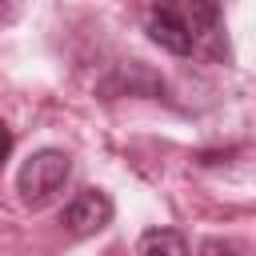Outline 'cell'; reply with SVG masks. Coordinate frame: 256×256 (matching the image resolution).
Instances as JSON below:
<instances>
[{
	"instance_id": "8",
	"label": "cell",
	"mask_w": 256,
	"mask_h": 256,
	"mask_svg": "<svg viewBox=\"0 0 256 256\" xmlns=\"http://www.w3.org/2000/svg\"><path fill=\"white\" fill-rule=\"evenodd\" d=\"M4 12H8V0H0V16H4Z\"/></svg>"
},
{
	"instance_id": "1",
	"label": "cell",
	"mask_w": 256,
	"mask_h": 256,
	"mask_svg": "<svg viewBox=\"0 0 256 256\" xmlns=\"http://www.w3.org/2000/svg\"><path fill=\"white\" fill-rule=\"evenodd\" d=\"M68 176H72L68 152H60V148H40V152H32V156L24 160V168H20V176H16V192H20L24 204L40 208V204H48V200L68 184Z\"/></svg>"
},
{
	"instance_id": "7",
	"label": "cell",
	"mask_w": 256,
	"mask_h": 256,
	"mask_svg": "<svg viewBox=\"0 0 256 256\" xmlns=\"http://www.w3.org/2000/svg\"><path fill=\"white\" fill-rule=\"evenodd\" d=\"M8 152H12V128L0 120V168H4V160H8Z\"/></svg>"
},
{
	"instance_id": "5",
	"label": "cell",
	"mask_w": 256,
	"mask_h": 256,
	"mask_svg": "<svg viewBox=\"0 0 256 256\" xmlns=\"http://www.w3.org/2000/svg\"><path fill=\"white\" fill-rule=\"evenodd\" d=\"M140 256H188V240L176 228H148L140 236Z\"/></svg>"
},
{
	"instance_id": "4",
	"label": "cell",
	"mask_w": 256,
	"mask_h": 256,
	"mask_svg": "<svg viewBox=\"0 0 256 256\" xmlns=\"http://www.w3.org/2000/svg\"><path fill=\"white\" fill-rule=\"evenodd\" d=\"M160 4L172 8L188 24V32L196 36V44H200V36H212L220 28V0H160Z\"/></svg>"
},
{
	"instance_id": "6",
	"label": "cell",
	"mask_w": 256,
	"mask_h": 256,
	"mask_svg": "<svg viewBox=\"0 0 256 256\" xmlns=\"http://www.w3.org/2000/svg\"><path fill=\"white\" fill-rule=\"evenodd\" d=\"M200 256H240V252L228 248V244H220V240H208V244L200 248Z\"/></svg>"
},
{
	"instance_id": "2",
	"label": "cell",
	"mask_w": 256,
	"mask_h": 256,
	"mask_svg": "<svg viewBox=\"0 0 256 256\" xmlns=\"http://www.w3.org/2000/svg\"><path fill=\"white\" fill-rule=\"evenodd\" d=\"M108 220H112V200H108V192H100V188H80V192L64 204V212H60V224H64L72 236H92V232L108 228Z\"/></svg>"
},
{
	"instance_id": "3",
	"label": "cell",
	"mask_w": 256,
	"mask_h": 256,
	"mask_svg": "<svg viewBox=\"0 0 256 256\" xmlns=\"http://www.w3.org/2000/svg\"><path fill=\"white\" fill-rule=\"evenodd\" d=\"M144 32H148L152 44H160V48L172 52V56H188V52L196 48V36L188 32V24H184L172 8H164L160 0L144 12Z\"/></svg>"
}]
</instances>
